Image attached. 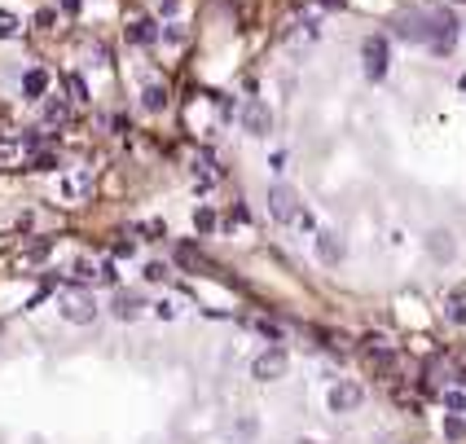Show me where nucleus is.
<instances>
[{"instance_id": "obj_1", "label": "nucleus", "mask_w": 466, "mask_h": 444, "mask_svg": "<svg viewBox=\"0 0 466 444\" xmlns=\"http://www.w3.org/2000/svg\"><path fill=\"white\" fill-rule=\"evenodd\" d=\"M396 31L405 40H413V44H427L431 53H449L453 40H457V18L449 9H418V14L400 18Z\"/></svg>"}, {"instance_id": "obj_2", "label": "nucleus", "mask_w": 466, "mask_h": 444, "mask_svg": "<svg viewBox=\"0 0 466 444\" xmlns=\"http://www.w3.org/2000/svg\"><path fill=\"white\" fill-rule=\"evenodd\" d=\"M387 66H392V44H387V36H366V44H361V71H366V80H383Z\"/></svg>"}, {"instance_id": "obj_3", "label": "nucleus", "mask_w": 466, "mask_h": 444, "mask_svg": "<svg viewBox=\"0 0 466 444\" xmlns=\"http://www.w3.org/2000/svg\"><path fill=\"white\" fill-rule=\"evenodd\" d=\"M286 370H291V352L281 348V344L264 348L260 356L251 361V378L255 383H277V378H286Z\"/></svg>"}, {"instance_id": "obj_4", "label": "nucleus", "mask_w": 466, "mask_h": 444, "mask_svg": "<svg viewBox=\"0 0 466 444\" xmlns=\"http://www.w3.org/2000/svg\"><path fill=\"white\" fill-rule=\"evenodd\" d=\"M308 212V207L299 202V194L291 185H269V216L281 220V224H299V216Z\"/></svg>"}, {"instance_id": "obj_5", "label": "nucleus", "mask_w": 466, "mask_h": 444, "mask_svg": "<svg viewBox=\"0 0 466 444\" xmlns=\"http://www.w3.org/2000/svg\"><path fill=\"white\" fill-rule=\"evenodd\" d=\"M93 194V167H71L58 176V202H84Z\"/></svg>"}, {"instance_id": "obj_6", "label": "nucleus", "mask_w": 466, "mask_h": 444, "mask_svg": "<svg viewBox=\"0 0 466 444\" xmlns=\"http://www.w3.org/2000/svg\"><path fill=\"white\" fill-rule=\"evenodd\" d=\"M326 405H330V413H356L366 405V387L361 383H334L326 391Z\"/></svg>"}, {"instance_id": "obj_7", "label": "nucleus", "mask_w": 466, "mask_h": 444, "mask_svg": "<svg viewBox=\"0 0 466 444\" xmlns=\"http://www.w3.org/2000/svg\"><path fill=\"white\" fill-rule=\"evenodd\" d=\"M58 312H62V321H71V326H88L97 317V299L93 295H66L58 304Z\"/></svg>"}, {"instance_id": "obj_8", "label": "nucleus", "mask_w": 466, "mask_h": 444, "mask_svg": "<svg viewBox=\"0 0 466 444\" xmlns=\"http://www.w3.org/2000/svg\"><path fill=\"white\" fill-rule=\"evenodd\" d=\"M242 128H247V137H269L273 133V110L264 101H247L242 106Z\"/></svg>"}, {"instance_id": "obj_9", "label": "nucleus", "mask_w": 466, "mask_h": 444, "mask_svg": "<svg viewBox=\"0 0 466 444\" xmlns=\"http://www.w3.org/2000/svg\"><path fill=\"white\" fill-rule=\"evenodd\" d=\"M313 247H317V259H321V264H330V269L343 259V238L334 229H317L313 233Z\"/></svg>"}, {"instance_id": "obj_10", "label": "nucleus", "mask_w": 466, "mask_h": 444, "mask_svg": "<svg viewBox=\"0 0 466 444\" xmlns=\"http://www.w3.org/2000/svg\"><path fill=\"white\" fill-rule=\"evenodd\" d=\"M427 251H431V259H453V255H457L453 233H449V229H435L431 238H427Z\"/></svg>"}, {"instance_id": "obj_11", "label": "nucleus", "mask_w": 466, "mask_h": 444, "mask_svg": "<svg viewBox=\"0 0 466 444\" xmlns=\"http://www.w3.org/2000/svg\"><path fill=\"white\" fill-rule=\"evenodd\" d=\"M48 93V75L36 66V71H27V75H22V97H27V101H40Z\"/></svg>"}, {"instance_id": "obj_12", "label": "nucleus", "mask_w": 466, "mask_h": 444, "mask_svg": "<svg viewBox=\"0 0 466 444\" xmlns=\"http://www.w3.org/2000/svg\"><path fill=\"white\" fill-rule=\"evenodd\" d=\"M141 308H145L141 295H115V308H110V312H115L119 321H137V317H141Z\"/></svg>"}, {"instance_id": "obj_13", "label": "nucleus", "mask_w": 466, "mask_h": 444, "mask_svg": "<svg viewBox=\"0 0 466 444\" xmlns=\"http://www.w3.org/2000/svg\"><path fill=\"white\" fill-rule=\"evenodd\" d=\"M141 106H145V110H163V106H167V88H163V84H145Z\"/></svg>"}, {"instance_id": "obj_14", "label": "nucleus", "mask_w": 466, "mask_h": 444, "mask_svg": "<svg viewBox=\"0 0 466 444\" xmlns=\"http://www.w3.org/2000/svg\"><path fill=\"white\" fill-rule=\"evenodd\" d=\"M128 40L133 44H154L159 31H154V22H133V27H128Z\"/></svg>"}, {"instance_id": "obj_15", "label": "nucleus", "mask_w": 466, "mask_h": 444, "mask_svg": "<svg viewBox=\"0 0 466 444\" xmlns=\"http://www.w3.org/2000/svg\"><path fill=\"white\" fill-rule=\"evenodd\" d=\"M255 431H260V418H255V413H242L238 427H233V435H238V440H255Z\"/></svg>"}, {"instance_id": "obj_16", "label": "nucleus", "mask_w": 466, "mask_h": 444, "mask_svg": "<svg viewBox=\"0 0 466 444\" xmlns=\"http://www.w3.org/2000/svg\"><path fill=\"white\" fill-rule=\"evenodd\" d=\"M66 119H71V110H66V101H62V97L44 106V123H66Z\"/></svg>"}, {"instance_id": "obj_17", "label": "nucleus", "mask_w": 466, "mask_h": 444, "mask_svg": "<svg viewBox=\"0 0 466 444\" xmlns=\"http://www.w3.org/2000/svg\"><path fill=\"white\" fill-rule=\"evenodd\" d=\"M66 88H71V101H80V106L88 101V84L80 80V75H66Z\"/></svg>"}, {"instance_id": "obj_18", "label": "nucleus", "mask_w": 466, "mask_h": 444, "mask_svg": "<svg viewBox=\"0 0 466 444\" xmlns=\"http://www.w3.org/2000/svg\"><path fill=\"white\" fill-rule=\"evenodd\" d=\"M445 435H449L453 444H457V440H466V423H462L457 413H449V418H445Z\"/></svg>"}, {"instance_id": "obj_19", "label": "nucleus", "mask_w": 466, "mask_h": 444, "mask_svg": "<svg viewBox=\"0 0 466 444\" xmlns=\"http://www.w3.org/2000/svg\"><path fill=\"white\" fill-rule=\"evenodd\" d=\"M194 224H198L202 233H212V229H216V212H212V207H198V212H194Z\"/></svg>"}, {"instance_id": "obj_20", "label": "nucleus", "mask_w": 466, "mask_h": 444, "mask_svg": "<svg viewBox=\"0 0 466 444\" xmlns=\"http://www.w3.org/2000/svg\"><path fill=\"white\" fill-rule=\"evenodd\" d=\"M176 312H180V308H176L172 299H159V304H154V317H159V321H176Z\"/></svg>"}, {"instance_id": "obj_21", "label": "nucleus", "mask_w": 466, "mask_h": 444, "mask_svg": "<svg viewBox=\"0 0 466 444\" xmlns=\"http://www.w3.org/2000/svg\"><path fill=\"white\" fill-rule=\"evenodd\" d=\"M53 167H58V159H53V154H36L27 172H53Z\"/></svg>"}, {"instance_id": "obj_22", "label": "nucleus", "mask_w": 466, "mask_h": 444, "mask_svg": "<svg viewBox=\"0 0 466 444\" xmlns=\"http://www.w3.org/2000/svg\"><path fill=\"white\" fill-rule=\"evenodd\" d=\"M445 409H466V391L449 387V391H445Z\"/></svg>"}, {"instance_id": "obj_23", "label": "nucleus", "mask_w": 466, "mask_h": 444, "mask_svg": "<svg viewBox=\"0 0 466 444\" xmlns=\"http://www.w3.org/2000/svg\"><path fill=\"white\" fill-rule=\"evenodd\" d=\"M255 330H260L264 339H273V344H281V326L277 321H255Z\"/></svg>"}, {"instance_id": "obj_24", "label": "nucleus", "mask_w": 466, "mask_h": 444, "mask_svg": "<svg viewBox=\"0 0 466 444\" xmlns=\"http://www.w3.org/2000/svg\"><path fill=\"white\" fill-rule=\"evenodd\" d=\"M370 361L378 365V370H392V352L387 348H370Z\"/></svg>"}, {"instance_id": "obj_25", "label": "nucleus", "mask_w": 466, "mask_h": 444, "mask_svg": "<svg viewBox=\"0 0 466 444\" xmlns=\"http://www.w3.org/2000/svg\"><path fill=\"white\" fill-rule=\"evenodd\" d=\"M167 273H172V269H167V264H159V259H154V264H145V282H163Z\"/></svg>"}, {"instance_id": "obj_26", "label": "nucleus", "mask_w": 466, "mask_h": 444, "mask_svg": "<svg viewBox=\"0 0 466 444\" xmlns=\"http://www.w3.org/2000/svg\"><path fill=\"white\" fill-rule=\"evenodd\" d=\"M71 277H75V282H93V264H88V259H80V264L71 269Z\"/></svg>"}, {"instance_id": "obj_27", "label": "nucleus", "mask_w": 466, "mask_h": 444, "mask_svg": "<svg viewBox=\"0 0 466 444\" xmlns=\"http://www.w3.org/2000/svg\"><path fill=\"white\" fill-rule=\"evenodd\" d=\"M128 255H137V242H115V259H128Z\"/></svg>"}, {"instance_id": "obj_28", "label": "nucleus", "mask_w": 466, "mask_h": 444, "mask_svg": "<svg viewBox=\"0 0 466 444\" xmlns=\"http://www.w3.org/2000/svg\"><path fill=\"white\" fill-rule=\"evenodd\" d=\"M0 31H5V36H14V31H18V22H14V14H0Z\"/></svg>"}, {"instance_id": "obj_29", "label": "nucleus", "mask_w": 466, "mask_h": 444, "mask_svg": "<svg viewBox=\"0 0 466 444\" xmlns=\"http://www.w3.org/2000/svg\"><path fill=\"white\" fill-rule=\"evenodd\" d=\"M449 317H453L457 326H466V304H453V312H449Z\"/></svg>"}, {"instance_id": "obj_30", "label": "nucleus", "mask_w": 466, "mask_h": 444, "mask_svg": "<svg viewBox=\"0 0 466 444\" xmlns=\"http://www.w3.org/2000/svg\"><path fill=\"white\" fill-rule=\"evenodd\" d=\"M80 5H84V0H62V9H66V14H80Z\"/></svg>"}, {"instance_id": "obj_31", "label": "nucleus", "mask_w": 466, "mask_h": 444, "mask_svg": "<svg viewBox=\"0 0 466 444\" xmlns=\"http://www.w3.org/2000/svg\"><path fill=\"white\" fill-rule=\"evenodd\" d=\"M457 383H462V387H466V370H462V374H457Z\"/></svg>"}, {"instance_id": "obj_32", "label": "nucleus", "mask_w": 466, "mask_h": 444, "mask_svg": "<svg viewBox=\"0 0 466 444\" xmlns=\"http://www.w3.org/2000/svg\"><path fill=\"white\" fill-rule=\"evenodd\" d=\"M299 444H317V440H299Z\"/></svg>"}]
</instances>
